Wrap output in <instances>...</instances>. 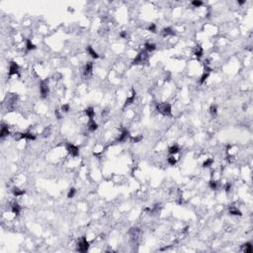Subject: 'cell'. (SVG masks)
Returning <instances> with one entry per match:
<instances>
[{"mask_svg":"<svg viewBox=\"0 0 253 253\" xmlns=\"http://www.w3.org/2000/svg\"><path fill=\"white\" fill-rule=\"evenodd\" d=\"M87 128L89 132H95L98 128V124L95 122V120H89L87 124Z\"/></svg>","mask_w":253,"mask_h":253,"instance_id":"cell-18","label":"cell"},{"mask_svg":"<svg viewBox=\"0 0 253 253\" xmlns=\"http://www.w3.org/2000/svg\"><path fill=\"white\" fill-rule=\"evenodd\" d=\"M209 187L212 190H217L219 188V182L216 179H212V180H210V182H209Z\"/></svg>","mask_w":253,"mask_h":253,"instance_id":"cell-25","label":"cell"},{"mask_svg":"<svg viewBox=\"0 0 253 253\" xmlns=\"http://www.w3.org/2000/svg\"><path fill=\"white\" fill-rule=\"evenodd\" d=\"M209 111H210V114L213 116V117H216L217 114H218V108H217V106H216V105H214V104L211 105Z\"/></svg>","mask_w":253,"mask_h":253,"instance_id":"cell-27","label":"cell"},{"mask_svg":"<svg viewBox=\"0 0 253 253\" xmlns=\"http://www.w3.org/2000/svg\"><path fill=\"white\" fill-rule=\"evenodd\" d=\"M60 111H58V110H56V112H54V114H56V118H58V120L62 119V114H60Z\"/></svg>","mask_w":253,"mask_h":253,"instance_id":"cell-37","label":"cell"},{"mask_svg":"<svg viewBox=\"0 0 253 253\" xmlns=\"http://www.w3.org/2000/svg\"><path fill=\"white\" fill-rule=\"evenodd\" d=\"M90 243L87 239H86L85 236L80 237V239L77 242V250L79 252H86L88 249H89Z\"/></svg>","mask_w":253,"mask_h":253,"instance_id":"cell-3","label":"cell"},{"mask_svg":"<svg viewBox=\"0 0 253 253\" xmlns=\"http://www.w3.org/2000/svg\"><path fill=\"white\" fill-rule=\"evenodd\" d=\"M230 190H231V184L229 182H227V184L225 185V193L228 194L229 192H230Z\"/></svg>","mask_w":253,"mask_h":253,"instance_id":"cell-35","label":"cell"},{"mask_svg":"<svg viewBox=\"0 0 253 253\" xmlns=\"http://www.w3.org/2000/svg\"><path fill=\"white\" fill-rule=\"evenodd\" d=\"M60 111H62V113H67V112L70 111V106H69V104L62 105V107H60Z\"/></svg>","mask_w":253,"mask_h":253,"instance_id":"cell-31","label":"cell"},{"mask_svg":"<svg viewBox=\"0 0 253 253\" xmlns=\"http://www.w3.org/2000/svg\"><path fill=\"white\" fill-rule=\"evenodd\" d=\"M156 110L159 112L161 115L165 116V117L172 116V107L168 102L158 103L156 105Z\"/></svg>","mask_w":253,"mask_h":253,"instance_id":"cell-1","label":"cell"},{"mask_svg":"<svg viewBox=\"0 0 253 253\" xmlns=\"http://www.w3.org/2000/svg\"><path fill=\"white\" fill-rule=\"evenodd\" d=\"M86 52H87V54H89L92 58H94V60H98V58H100V56H99V54H98V52H97L96 50H95L94 48L91 47V46H88V47L86 48Z\"/></svg>","mask_w":253,"mask_h":253,"instance_id":"cell-13","label":"cell"},{"mask_svg":"<svg viewBox=\"0 0 253 253\" xmlns=\"http://www.w3.org/2000/svg\"><path fill=\"white\" fill-rule=\"evenodd\" d=\"M180 150H181V148H180V146H179L178 144H172L171 146L168 148V152H169L171 155L177 154V153L180 152Z\"/></svg>","mask_w":253,"mask_h":253,"instance_id":"cell-19","label":"cell"},{"mask_svg":"<svg viewBox=\"0 0 253 253\" xmlns=\"http://www.w3.org/2000/svg\"><path fill=\"white\" fill-rule=\"evenodd\" d=\"M194 56H195L198 60H200V58L204 56V48H202L201 46H197V47L194 48Z\"/></svg>","mask_w":253,"mask_h":253,"instance_id":"cell-15","label":"cell"},{"mask_svg":"<svg viewBox=\"0 0 253 253\" xmlns=\"http://www.w3.org/2000/svg\"><path fill=\"white\" fill-rule=\"evenodd\" d=\"M143 138V136L142 134H138V136H130V140L132 142H140L142 140Z\"/></svg>","mask_w":253,"mask_h":253,"instance_id":"cell-26","label":"cell"},{"mask_svg":"<svg viewBox=\"0 0 253 253\" xmlns=\"http://www.w3.org/2000/svg\"><path fill=\"white\" fill-rule=\"evenodd\" d=\"M241 249H242V251L245 252V253H251L253 251L251 242H246V243H244L243 245L241 246Z\"/></svg>","mask_w":253,"mask_h":253,"instance_id":"cell-21","label":"cell"},{"mask_svg":"<svg viewBox=\"0 0 253 253\" xmlns=\"http://www.w3.org/2000/svg\"><path fill=\"white\" fill-rule=\"evenodd\" d=\"M25 47H26V50H36V46L34 45V43L33 42L31 41V40H29V39H27L26 40V46H25Z\"/></svg>","mask_w":253,"mask_h":253,"instance_id":"cell-23","label":"cell"},{"mask_svg":"<svg viewBox=\"0 0 253 253\" xmlns=\"http://www.w3.org/2000/svg\"><path fill=\"white\" fill-rule=\"evenodd\" d=\"M148 31L151 32V33H156V25L155 24H150L148 27Z\"/></svg>","mask_w":253,"mask_h":253,"instance_id":"cell-34","label":"cell"},{"mask_svg":"<svg viewBox=\"0 0 253 253\" xmlns=\"http://www.w3.org/2000/svg\"><path fill=\"white\" fill-rule=\"evenodd\" d=\"M10 134V130H9V128H8V126H5L3 125L1 126V132H0V138H5V136H8Z\"/></svg>","mask_w":253,"mask_h":253,"instance_id":"cell-20","label":"cell"},{"mask_svg":"<svg viewBox=\"0 0 253 253\" xmlns=\"http://www.w3.org/2000/svg\"><path fill=\"white\" fill-rule=\"evenodd\" d=\"M147 60H148L147 52H145V50H143V52H140V54H136V58H134V60H132V64H134V65L142 64V63H144Z\"/></svg>","mask_w":253,"mask_h":253,"instance_id":"cell-2","label":"cell"},{"mask_svg":"<svg viewBox=\"0 0 253 253\" xmlns=\"http://www.w3.org/2000/svg\"><path fill=\"white\" fill-rule=\"evenodd\" d=\"M237 3L239 4V5H243V4L245 3V1H237Z\"/></svg>","mask_w":253,"mask_h":253,"instance_id":"cell-38","label":"cell"},{"mask_svg":"<svg viewBox=\"0 0 253 253\" xmlns=\"http://www.w3.org/2000/svg\"><path fill=\"white\" fill-rule=\"evenodd\" d=\"M126 36H128V34L126 31H122L120 33V38H122V39H126Z\"/></svg>","mask_w":253,"mask_h":253,"instance_id":"cell-36","label":"cell"},{"mask_svg":"<svg viewBox=\"0 0 253 253\" xmlns=\"http://www.w3.org/2000/svg\"><path fill=\"white\" fill-rule=\"evenodd\" d=\"M167 163L169 164V165H171V166H174L175 164L177 163V159H176V158H175L174 155H171V154H170L169 156L167 157Z\"/></svg>","mask_w":253,"mask_h":253,"instance_id":"cell-28","label":"cell"},{"mask_svg":"<svg viewBox=\"0 0 253 253\" xmlns=\"http://www.w3.org/2000/svg\"><path fill=\"white\" fill-rule=\"evenodd\" d=\"M12 194H13L14 197L18 198V197H22V196H24V194L26 193V191H25L24 189H20L19 187H13L11 190Z\"/></svg>","mask_w":253,"mask_h":253,"instance_id":"cell-11","label":"cell"},{"mask_svg":"<svg viewBox=\"0 0 253 253\" xmlns=\"http://www.w3.org/2000/svg\"><path fill=\"white\" fill-rule=\"evenodd\" d=\"M136 96V90L132 89V91H130V94L128 95V97H126V101H125V104H124V108H126V107L130 106V104H132V103L134 102Z\"/></svg>","mask_w":253,"mask_h":253,"instance_id":"cell-9","label":"cell"},{"mask_svg":"<svg viewBox=\"0 0 253 253\" xmlns=\"http://www.w3.org/2000/svg\"><path fill=\"white\" fill-rule=\"evenodd\" d=\"M93 68H94V64L93 62H87L85 64V66H84V69H83V75L85 77H88L89 75L92 74V71H93Z\"/></svg>","mask_w":253,"mask_h":253,"instance_id":"cell-10","label":"cell"},{"mask_svg":"<svg viewBox=\"0 0 253 253\" xmlns=\"http://www.w3.org/2000/svg\"><path fill=\"white\" fill-rule=\"evenodd\" d=\"M191 5L195 8H200L204 5V2L201 1V0H194V1L191 2Z\"/></svg>","mask_w":253,"mask_h":253,"instance_id":"cell-29","label":"cell"},{"mask_svg":"<svg viewBox=\"0 0 253 253\" xmlns=\"http://www.w3.org/2000/svg\"><path fill=\"white\" fill-rule=\"evenodd\" d=\"M19 70H20V66H19V64L16 62L12 60V62H9V70H8V75H9V77L18 74Z\"/></svg>","mask_w":253,"mask_h":253,"instance_id":"cell-6","label":"cell"},{"mask_svg":"<svg viewBox=\"0 0 253 253\" xmlns=\"http://www.w3.org/2000/svg\"><path fill=\"white\" fill-rule=\"evenodd\" d=\"M42 134H43L44 138H48V136H50V128H46Z\"/></svg>","mask_w":253,"mask_h":253,"instance_id":"cell-33","label":"cell"},{"mask_svg":"<svg viewBox=\"0 0 253 253\" xmlns=\"http://www.w3.org/2000/svg\"><path fill=\"white\" fill-rule=\"evenodd\" d=\"M161 35L163 36L164 38H166V37H168V36H173V35H175V32H174L173 29L171 28V27H166V28L162 29Z\"/></svg>","mask_w":253,"mask_h":253,"instance_id":"cell-17","label":"cell"},{"mask_svg":"<svg viewBox=\"0 0 253 253\" xmlns=\"http://www.w3.org/2000/svg\"><path fill=\"white\" fill-rule=\"evenodd\" d=\"M130 132H128V130H126V128H124L123 130L121 132V134H119V136H118L117 138V142H125L128 138H130Z\"/></svg>","mask_w":253,"mask_h":253,"instance_id":"cell-8","label":"cell"},{"mask_svg":"<svg viewBox=\"0 0 253 253\" xmlns=\"http://www.w3.org/2000/svg\"><path fill=\"white\" fill-rule=\"evenodd\" d=\"M209 76H210V73H208V72H204L203 74H202V76L200 77V80H199L200 84L205 83V82L207 81V79L209 78Z\"/></svg>","mask_w":253,"mask_h":253,"instance_id":"cell-30","label":"cell"},{"mask_svg":"<svg viewBox=\"0 0 253 253\" xmlns=\"http://www.w3.org/2000/svg\"><path fill=\"white\" fill-rule=\"evenodd\" d=\"M229 215L231 216H238V217H241L242 216V213L240 212L239 209H237L236 207H230L228 210Z\"/></svg>","mask_w":253,"mask_h":253,"instance_id":"cell-22","label":"cell"},{"mask_svg":"<svg viewBox=\"0 0 253 253\" xmlns=\"http://www.w3.org/2000/svg\"><path fill=\"white\" fill-rule=\"evenodd\" d=\"M40 93L42 98H47L50 94V86H48V80H42L40 83Z\"/></svg>","mask_w":253,"mask_h":253,"instance_id":"cell-4","label":"cell"},{"mask_svg":"<svg viewBox=\"0 0 253 253\" xmlns=\"http://www.w3.org/2000/svg\"><path fill=\"white\" fill-rule=\"evenodd\" d=\"M214 162H215L214 158H207L205 161L203 162V167H204V168H209V167H211V166H212L213 164H214Z\"/></svg>","mask_w":253,"mask_h":253,"instance_id":"cell-24","label":"cell"},{"mask_svg":"<svg viewBox=\"0 0 253 253\" xmlns=\"http://www.w3.org/2000/svg\"><path fill=\"white\" fill-rule=\"evenodd\" d=\"M85 115L89 120H94V117H95V115H96V113H95V110H94L93 107H88V108H86L85 109Z\"/></svg>","mask_w":253,"mask_h":253,"instance_id":"cell-16","label":"cell"},{"mask_svg":"<svg viewBox=\"0 0 253 253\" xmlns=\"http://www.w3.org/2000/svg\"><path fill=\"white\" fill-rule=\"evenodd\" d=\"M66 150L69 153V155L72 157H77L79 155V147L71 142L66 144Z\"/></svg>","mask_w":253,"mask_h":253,"instance_id":"cell-5","label":"cell"},{"mask_svg":"<svg viewBox=\"0 0 253 253\" xmlns=\"http://www.w3.org/2000/svg\"><path fill=\"white\" fill-rule=\"evenodd\" d=\"M143 47H144V50L146 52H152L156 50V45L153 43H150V42H146Z\"/></svg>","mask_w":253,"mask_h":253,"instance_id":"cell-14","label":"cell"},{"mask_svg":"<svg viewBox=\"0 0 253 253\" xmlns=\"http://www.w3.org/2000/svg\"><path fill=\"white\" fill-rule=\"evenodd\" d=\"M75 194H76V190H75L74 188H70L68 191V193H67V198H68V199H72V198L75 196Z\"/></svg>","mask_w":253,"mask_h":253,"instance_id":"cell-32","label":"cell"},{"mask_svg":"<svg viewBox=\"0 0 253 253\" xmlns=\"http://www.w3.org/2000/svg\"><path fill=\"white\" fill-rule=\"evenodd\" d=\"M11 212L12 214H14L15 216H19L21 213V206L19 205L17 202H13V203L11 204Z\"/></svg>","mask_w":253,"mask_h":253,"instance_id":"cell-12","label":"cell"},{"mask_svg":"<svg viewBox=\"0 0 253 253\" xmlns=\"http://www.w3.org/2000/svg\"><path fill=\"white\" fill-rule=\"evenodd\" d=\"M19 138L21 140H35L37 138L35 134L31 132H19Z\"/></svg>","mask_w":253,"mask_h":253,"instance_id":"cell-7","label":"cell"}]
</instances>
